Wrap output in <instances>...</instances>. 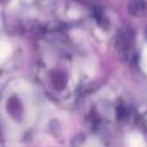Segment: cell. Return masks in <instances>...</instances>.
Here are the masks:
<instances>
[{
  "label": "cell",
  "mask_w": 147,
  "mask_h": 147,
  "mask_svg": "<svg viewBox=\"0 0 147 147\" xmlns=\"http://www.w3.org/2000/svg\"><path fill=\"white\" fill-rule=\"evenodd\" d=\"M47 49L40 57L38 79L53 99L74 105L80 92V81L74 70L72 53L59 30L47 31Z\"/></svg>",
  "instance_id": "cell-1"
},
{
  "label": "cell",
  "mask_w": 147,
  "mask_h": 147,
  "mask_svg": "<svg viewBox=\"0 0 147 147\" xmlns=\"http://www.w3.org/2000/svg\"><path fill=\"white\" fill-rule=\"evenodd\" d=\"M116 48L119 51V54L121 58L129 62L134 57V49H136V38L132 28L125 27L117 32L116 36Z\"/></svg>",
  "instance_id": "cell-2"
},
{
  "label": "cell",
  "mask_w": 147,
  "mask_h": 147,
  "mask_svg": "<svg viewBox=\"0 0 147 147\" xmlns=\"http://www.w3.org/2000/svg\"><path fill=\"white\" fill-rule=\"evenodd\" d=\"M129 12L134 16H142L146 12V1L145 0H130Z\"/></svg>",
  "instance_id": "cell-3"
},
{
  "label": "cell",
  "mask_w": 147,
  "mask_h": 147,
  "mask_svg": "<svg viewBox=\"0 0 147 147\" xmlns=\"http://www.w3.org/2000/svg\"><path fill=\"white\" fill-rule=\"evenodd\" d=\"M142 123H143V127H145V129L147 130V112L145 115H143V117H142Z\"/></svg>",
  "instance_id": "cell-4"
}]
</instances>
